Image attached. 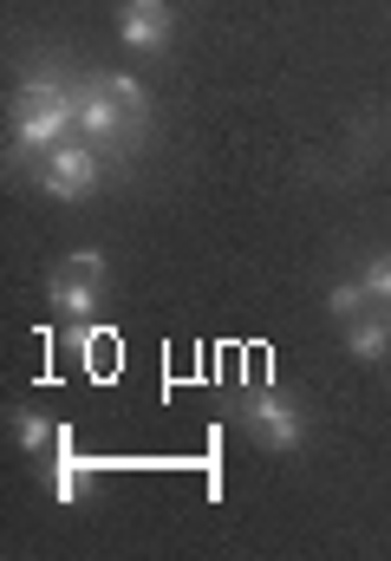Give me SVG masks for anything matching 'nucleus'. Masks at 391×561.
Returning <instances> with one entry per match:
<instances>
[{"label":"nucleus","mask_w":391,"mask_h":561,"mask_svg":"<svg viewBox=\"0 0 391 561\" xmlns=\"http://www.w3.org/2000/svg\"><path fill=\"white\" fill-rule=\"evenodd\" d=\"M359 280H366V294H372V300H391V255H379Z\"/></svg>","instance_id":"nucleus-11"},{"label":"nucleus","mask_w":391,"mask_h":561,"mask_svg":"<svg viewBox=\"0 0 391 561\" xmlns=\"http://www.w3.org/2000/svg\"><path fill=\"white\" fill-rule=\"evenodd\" d=\"M176 33V7L170 0H125L118 7V39L130 53H163Z\"/></svg>","instance_id":"nucleus-2"},{"label":"nucleus","mask_w":391,"mask_h":561,"mask_svg":"<svg viewBox=\"0 0 391 561\" xmlns=\"http://www.w3.org/2000/svg\"><path fill=\"white\" fill-rule=\"evenodd\" d=\"M13 437H20V450H46V444H59V424H46V412H13Z\"/></svg>","instance_id":"nucleus-9"},{"label":"nucleus","mask_w":391,"mask_h":561,"mask_svg":"<svg viewBox=\"0 0 391 561\" xmlns=\"http://www.w3.org/2000/svg\"><path fill=\"white\" fill-rule=\"evenodd\" d=\"M118 118H130V112L118 105L112 79H79V131L92 144H105V138H118Z\"/></svg>","instance_id":"nucleus-5"},{"label":"nucleus","mask_w":391,"mask_h":561,"mask_svg":"<svg viewBox=\"0 0 391 561\" xmlns=\"http://www.w3.org/2000/svg\"><path fill=\"white\" fill-rule=\"evenodd\" d=\"M242 424L255 431V444H267V450H294L300 444V412L280 399V392H255V399H242Z\"/></svg>","instance_id":"nucleus-4"},{"label":"nucleus","mask_w":391,"mask_h":561,"mask_svg":"<svg viewBox=\"0 0 391 561\" xmlns=\"http://www.w3.org/2000/svg\"><path fill=\"white\" fill-rule=\"evenodd\" d=\"M366 307H372L366 280H340V287H326V313H340V320H359Z\"/></svg>","instance_id":"nucleus-10"},{"label":"nucleus","mask_w":391,"mask_h":561,"mask_svg":"<svg viewBox=\"0 0 391 561\" xmlns=\"http://www.w3.org/2000/svg\"><path fill=\"white\" fill-rule=\"evenodd\" d=\"M346 346H353V359H366V366H379L391 346V320L379 313H359V320H346Z\"/></svg>","instance_id":"nucleus-8"},{"label":"nucleus","mask_w":391,"mask_h":561,"mask_svg":"<svg viewBox=\"0 0 391 561\" xmlns=\"http://www.w3.org/2000/svg\"><path fill=\"white\" fill-rule=\"evenodd\" d=\"M66 268H85V275H105V255H99V249H79V255H66Z\"/></svg>","instance_id":"nucleus-13"},{"label":"nucleus","mask_w":391,"mask_h":561,"mask_svg":"<svg viewBox=\"0 0 391 561\" xmlns=\"http://www.w3.org/2000/svg\"><path fill=\"white\" fill-rule=\"evenodd\" d=\"M112 92H118V105H125L130 118H143V112H150V105H143V85H137V79H112Z\"/></svg>","instance_id":"nucleus-12"},{"label":"nucleus","mask_w":391,"mask_h":561,"mask_svg":"<svg viewBox=\"0 0 391 561\" xmlns=\"http://www.w3.org/2000/svg\"><path fill=\"white\" fill-rule=\"evenodd\" d=\"M46 294H53V307H59L66 320H92V313H99V275H85V268H79V275H53Z\"/></svg>","instance_id":"nucleus-7"},{"label":"nucleus","mask_w":391,"mask_h":561,"mask_svg":"<svg viewBox=\"0 0 391 561\" xmlns=\"http://www.w3.org/2000/svg\"><path fill=\"white\" fill-rule=\"evenodd\" d=\"M53 450H59V463H53V503H79V496L92 490V470H99V463L72 450V431H66V424H59V444H53Z\"/></svg>","instance_id":"nucleus-6"},{"label":"nucleus","mask_w":391,"mask_h":561,"mask_svg":"<svg viewBox=\"0 0 391 561\" xmlns=\"http://www.w3.org/2000/svg\"><path fill=\"white\" fill-rule=\"evenodd\" d=\"M72 125H79V99H66V105H20L13 112V144L33 150V157H46L53 144H66Z\"/></svg>","instance_id":"nucleus-3"},{"label":"nucleus","mask_w":391,"mask_h":561,"mask_svg":"<svg viewBox=\"0 0 391 561\" xmlns=\"http://www.w3.org/2000/svg\"><path fill=\"white\" fill-rule=\"evenodd\" d=\"M39 183L53 190V196H66V203H79V196H92L99 190V144H53L46 157H39Z\"/></svg>","instance_id":"nucleus-1"}]
</instances>
